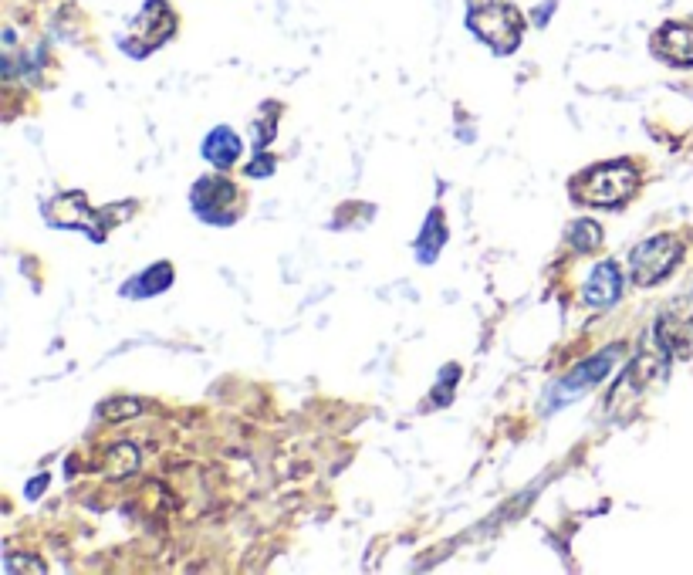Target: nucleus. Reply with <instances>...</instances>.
I'll use <instances>...</instances> for the list:
<instances>
[{"label": "nucleus", "instance_id": "2", "mask_svg": "<svg viewBox=\"0 0 693 575\" xmlns=\"http://www.w3.org/2000/svg\"><path fill=\"white\" fill-rule=\"evenodd\" d=\"M683 258V244L673 234H656L650 241L636 244L633 254H629V271H633V281L639 288L660 285L666 274H673V268Z\"/></svg>", "mask_w": 693, "mask_h": 575}, {"label": "nucleus", "instance_id": "4", "mask_svg": "<svg viewBox=\"0 0 693 575\" xmlns=\"http://www.w3.org/2000/svg\"><path fill=\"white\" fill-rule=\"evenodd\" d=\"M656 55L666 58L670 65L687 68L693 65V28L690 24H663L653 38Z\"/></svg>", "mask_w": 693, "mask_h": 575}, {"label": "nucleus", "instance_id": "1", "mask_svg": "<svg viewBox=\"0 0 693 575\" xmlns=\"http://www.w3.org/2000/svg\"><path fill=\"white\" fill-rule=\"evenodd\" d=\"M636 187L639 176L629 163H599L572 183V193L585 207H619L633 197Z\"/></svg>", "mask_w": 693, "mask_h": 575}, {"label": "nucleus", "instance_id": "6", "mask_svg": "<svg viewBox=\"0 0 693 575\" xmlns=\"http://www.w3.org/2000/svg\"><path fill=\"white\" fill-rule=\"evenodd\" d=\"M241 153H244L241 139H237V132H230L227 126L210 132L207 143H203V156H207L210 163H217V166H234L237 159H241Z\"/></svg>", "mask_w": 693, "mask_h": 575}, {"label": "nucleus", "instance_id": "12", "mask_svg": "<svg viewBox=\"0 0 693 575\" xmlns=\"http://www.w3.org/2000/svg\"><path fill=\"white\" fill-rule=\"evenodd\" d=\"M139 413V403L136 400H115V403H105L102 406V417H109L112 423L115 420H126V417H136Z\"/></svg>", "mask_w": 693, "mask_h": 575}, {"label": "nucleus", "instance_id": "11", "mask_svg": "<svg viewBox=\"0 0 693 575\" xmlns=\"http://www.w3.org/2000/svg\"><path fill=\"white\" fill-rule=\"evenodd\" d=\"M568 244H572L575 251H595V247L602 244V227L595 224V220H575V224L568 227Z\"/></svg>", "mask_w": 693, "mask_h": 575}, {"label": "nucleus", "instance_id": "3", "mask_svg": "<svg viewBox=\"0 0 693 575\" xmlns=\"http://www.w3.org/2000/svg\"><path fill=\"white\" fill-rule=\"evenodd\" d=\"M470 28H474L487 44L497 51H514L521 44V14L504 0H487L484 7L470 11Z\"/></svg>", "mask_w": 693, "mask_h": 575}, {"label": "nucleus", "instance_id": "10", "mask_svg": "<svg viewBox=\"0 0 693 575\" xmlns=\"http://www.w3.org/2000/svg\"><path fill=\"white\" fill-rule=\"evenodd\" d=\"M170 281H173L170 264H153V268L142 274V278L129 281V291H136V295H156V291H163Z\"/></svg>", "mask_w": 693, "mask_h": 575}, {"label": "nucleus", "instance_id": "7", "mask_svg": "<svg viewBox=\"0 0 693 575\" xmlns=\"http://www.w3.org/2000/svg\"><path fill=\"white\" fill-rule=\"evenodd\" d=\"M237 200V187L230 180H200L193 187V207L200 210L203 217H210V207H224V203Z\"/></svg>", "mask_w": 693, "mask_h": 575}, {"label": "nucleus", "instance_id": "9", "mask_svg": "<svg viewBox=\"0 0 693 575\" xmlns=\"http://www.w3.org/2000/svg\"><path fill=\"white\" fill-rule=\"evenodd\" d=\"M612 359H616V352H602V356L582 362L579 373H572V376L565 379V386H592V383H599V379L609 373Z\"/></svg>", "mask_w": 693, "mask_h": 575}, {"label": "nucleus", "instance_id": "5", "mask_svg": "<svg viewBox=\"0 0 693 575\" xmlns=\"http://www.w3.org/2000/svg\"><path fill=\"white\" fill-rule=\"evenodd\" d=\"M619 295H623V274H619L612 261H602L589 274V281H585V302L599 308V305H612Z\"/></svg>", "mask_w": 693, "mask_h": 575}, {"label": "nucleus", "instance_id": "8", "mask_svg": "<svg viewBox=\"0 0 693 575\" xmlns=\"http://www.w3.org/2000/svg\"><path fill=\"white\" fill-rule=\"evenodd\" d=\"M139 467V450L132 444H119L109 450V460H105V471H109L112 481H122Z\"/></svg>", "mask_w": 693, "mask_h": 575}]
</instances>
